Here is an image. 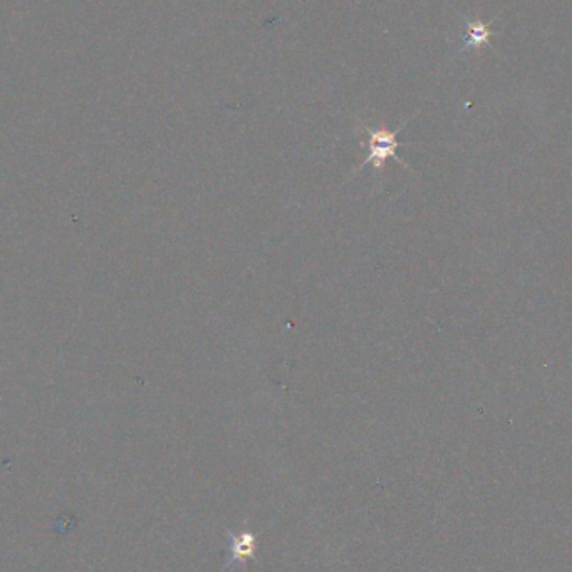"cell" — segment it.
Here are the masks:
<instances>
[{
	"instance_id": "obj_1",
	"label": "cell",
	"mask_w": 572,
	"mask_h": 572,
	"mask_svg": "<svg viewBox=\"0 0 572 572\" xmlns=\"http://www.w3.org/2000/svg\"><path fill=\"white\" fill-rule=\"evenodd\" d=\"M407 123H402L399 127L395 129V131H388L385 127H370V126H365V124H362L360 131H363V134H366L369 137V154H366V157L363 160V162L360 166H358L357 169L353 171V173H358L362 168H365L366 164H373V168L377 173H382L383 168H385V162L388 157H394L396 162H400V164L403 166V168H407L408 171L410 169V166L407 164V162H403L400 160L399 156H396V149L402 148V146H407L405 143H400L396 137H399L400 131H402L403 126Z\"/></svg>"
},
{
	"instance_id": "obj_2",
	"label": "cell",
	"mask_w": 572,
	"mask_h": 572,
	"mask_svg": "<svg viewBox=\"0 0 572 572\" xmlns=\"http://www.w3.org/2000/svg\"><path fill=\"white\" fill-rule=\"evenodd\" d=\"M256 550V537L249 530H243L240 534H229V541L226 546V562L228 566H238L245 564L246 559H252Z\"/></svg>"
},
{
	"instance_id": "obj_3",
	"label": "cell",
	"mask_w": 572,
	"mask_h": 572,
	"mask_svg": "<svg viewBox=\"0 0 572 572\" xmlns=\"http://www.w3.org/2000/svg\"><path fill=\"white\" fill-rule=\"evenodd\" d=\"M467 27H469V31H467L465 45L462 47V51H465L467 47H475V45L487 42L490 32L482 22H467Z\"/></svg>"
}]
</instances>
